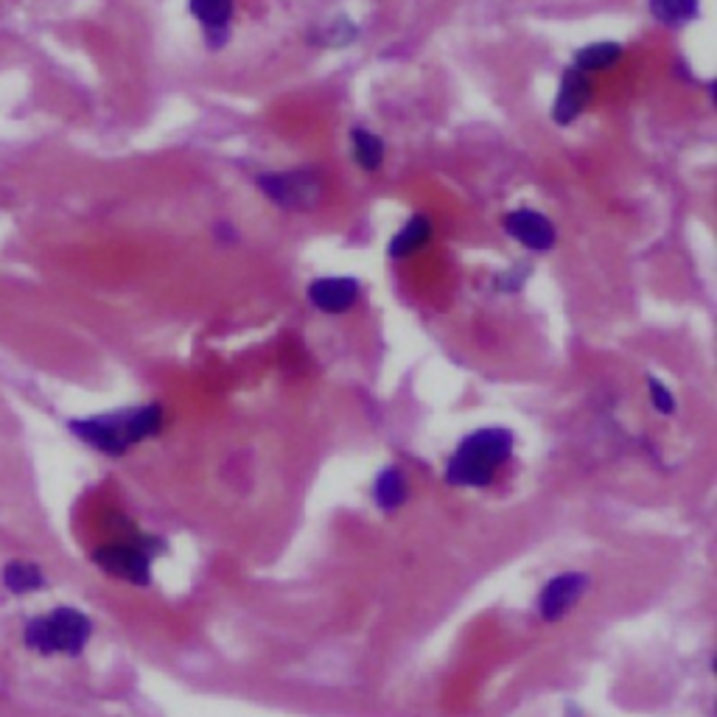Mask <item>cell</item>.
<instances>
[{"label": "cell", "mask_w": 717, "mask_h": 717, "mask_svg": "<svg viewBox=\"0 0 717 717\" xmlns=\"http://www.w3.org/2000/svg\"><path fill=\"white\" fill-rule=\"evenodd\" d=\"M163 421H166V412L160 404H141V407H124L115 412L76 418L68 423V429L90 449L110 454V457H121L132 446L160 435Z\"/></svg>", "instance_id": "obj_1"}, {"label": "cell", "mask_w": 717, "mask_h": 717, "mask_svg": "<svg viewBox=\"0 0 717 717\" xmlns=\"http://www.w3.org/2000/svg\"><path fill=\"white\" fill-rule=\"evenodd\" d=\"M513 451V432L502 426L477 429L465 437L446 465V482L457 488H485L491 485L499 465L507 463Z\"/></svg>", "instance_id": "obj_2"}, {"label": "cell", "mask_w": 717, "mask_h": 717, "mask_svg": "<svg viewBox=\"0 0 717 717\" xmlns=\"http://www.w3.org/2000/svg\"><path fill=\"white\" fill-rule=\"evenodd\" d=\"M93 636V622L71 605L34 617L23 628V642L40 656H79Z\"/></svg>", "instance_id": "obj_3"}, {"label": "cell", "mask_w": 717, "mask_h": 717, "mask_svg": "<svg viewBox=\"0 0 717 717\" xmlns=\"http://www.w3.org/2000/svg\"><path fill=\"white\" fill-rule=\"evenodd\" d=\"M258 188L264 191V197L272 199L275 205H281L286 211H311L323 197V183H320L317 171L311 169L261 174Z\"/></svg>", "instance_id": "obj_4"}, {"label": "cell", "mask_w": 717, "mask_h": 717, "mask_svg": "<svg viewBox=\"0 0 717 717\" xmlns=\"http://www.w3.org/2000/svg\"><path fill=\"white\" fill-rule=\"evenodd\" d=\"M93 561L107 575L124 577L135 586H146L152 580V552L138 544H107L96 549Z\"/></svg>", "instance_id": "obj_5"}, {"label": "cell", "mask_w": 717, "mask_h": 717, "mask_svg": "<svg viewBox=\"0 0 717 717\" xmlns=\"http://www.w3.org/2000/svg\"><path fill=\"white\" fill-rule=\"evenodd\" d=\"M505 233L533 253H547L555 247L558 233L547 216L533 208H516L505 216Z\"/></svg>", "instance_id": "obj_6"}, {"label": "cell", "mask_w": 717, "mask_h": 717, "mask_svg": "<svg viewBox=\"0 0 717 717\" xmlns=\"http://www.w3.org/2000/svg\"><path fill=\"white\" fill-rule=\"evenodd\" d=\"M586 589H589V577L580 575V572H566V575L552 577L541 591V597H538V614L547 622L566 617L575 608L577 600L586 594Z\"/></svg>", "instance_id": "obj_7"}, {"label": "cell", "mask_w": 717, "mask_h": 717, "mask_svg": "<svg viewBox=\"0 0 717 717\" xmlns=\"http://www.w3.org/2000/svg\"><path fill=\"white\" fill-rule=\"evenodd\" d=\"M589 99H591L589 73L577 71V68H569V71L561 76L558 99H555V107H552L555 124H561V127L572 124L577 115L589 107Z\"/></svg>", "instance_id": "obj_8"}, {"label": "cell", "mask_w": 717, "mask_h": 717, "mask_svg": "<svg viewBox=\"0 0 717 717\" xmlns=\"http://www.w3.org/2000/svg\"><path fill=\"white\" fill-rule=\"evenodd\" d=\"M359 300L356 278H317L309 286V303L325 314H345Z\"/></svg>", "instance_id": "obj_9"}, {"label": "cell", "mask_w": 717, "mask_h": 717, "mask_svg": "<svg viewBox=\"0 0 717 717\" xmlns=\"http://www.w3.org/2000/svg\"><path fill=\"white\" fill-rule=\"evenodd\" d=\"M191 15L197 17L205 29V40L213 51L227 43V26L233 20V0H188Z\"/></svg>", "instance_id": "obj_10"}, {"label": "cell", "mask_w": 717, "mask_h": 717, "mask_svg": "<svg viewBox=\"0 0 717 717\" xmlns=\"http://www.w3.org/2000/svg\"><path fill=\"white\" fill-rule=\"evenodd\" d=\"M0 580H3V589L15 597H26V594L45 589L43 569L31 561H9L0 572Z\"/></svg>", "instance_id": "obj_11"}, {"label": "cell", "mask_w": 717, "mask_h": 717, "mask_svg": "<svg viewBox=\"0 0 717 717\" xmlns=\"http://www.w3.org/2000/svg\"><path fill=\"white\" fill-rule=\"evenodd\" d=\"M429 241H432V222L418 213L395 233L393 241H390V255H393L395 261H401V258H409L412 253L423 250Z\"/></svg>", "instance_id": "obj_12"}, {"label": "cell", "mask_w": 717, "mask_h": 717, "mask_svg": "<svg viewBox=\"0 0 717 717\" xmlns=\"http://www.w3.org/2000/svg\"><path fill=\"white\" fill-rule=\"evenodd\" d=\"M622 59V45L617 43H591L575 54V68L583 73L608 71Z\"/></svg>", "instance_id": "obj_13"}, {"label": "cell", "mask_w": 717, "mask_h": 717, "mask_svg": "<svg viewBox=\"0 0 717 717\" xmlns=\"http://www.w3.org/2000/svg\"><path fill=\"white\" fill-rule=\"evenodd\" d=\"M373 496H376V505H379L381 510H395V507L404 505V499H407V482L401 477V471H398V468H384L379 477H376Z\"/></svg>", "instance_id": "obj_14"}, {"label": "cell", "mask_w": 717, "mask_h": 717, "mask_svg": "<svg viewBox=\"0 0 717 717\" xmlns=\"http://www.w3.org/2000/svg\"><path fill=\"white\" fill-rule=\"evenodd\" d=\"M698 9L701 3L698 0H650V12L653 17L664 23V26H687L689 20L698 17Z\"/></svg>", "instance_id": "obj_15"}, {"label": "cell", "mask_w": 717, "mask_h": 717, "mask_svg": "<svg viewBox=\"0 0 717 717\" xmlns=\"http://www.w3.org/2000/svg\"><path fill=\"white\" fill-rule=\"evenodd\" d=\"M353 160L365 171H376L384 160V141L370 129H353L351 132Z\"/></svg>", "instance_id": "obj_16"}, {"label": "cell", "mask_w": 717, "mask_h": 717, "mask_svg": "<svg viewBox=\"0 0 717 717\" xmlns=\"http://www.w3.org/2000/svg\"><path fill=\"white\" fill-rule=\"evenodd\" d=\"M647 390H650V401H653V407L659 409L661 415H673L675 398L659 379H647Z\"/></svg>", "instance_id": "obj_17"}]
</instances>
